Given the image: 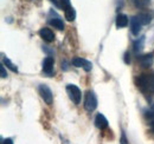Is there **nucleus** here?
<instances>
[{
    "label": "nucleus",
    "instance_id": "nucleus-11",
    "mask_svg": "<svg viewBox=\"0 0 154 144\" xmlns=\"http://www.w3.org/2000/svg\"><path fill=\"white\" fill-rule=\"evenodd\" d=\"M128 22H129V20H128V17L126 16V14H119L117 17H116V27L117 28H123V27H126L127 25H128Z\"/></svg>",
    "mask_w": 154,
    "mask_h": 144
},
{
    "label": "nucleus",
    "instance_id": "nucleus-5",
    "mask_svg": "<svg viewBox=\"0 0 154 144\" xmlns=\"http://www.w3.org/2000/svg\"><path fill=\"white\" fill-rule=\"evenodd\" d=\"M72 65L76 66V68H82L87 72L91 71V69H93V64L89 60H87L84 58H81V57H76V58L72 59Z\"/></svg>",
    "mask_w": 154,
    "mask_h": 144
},
{
    "label": "nucleus",
    "instance_id": "nucleus-6",
    "mask_svg": "<svg viewBox=\"0 0 154 144\" xmlns=\"http://www.w3.org/2000/svg\"><path fill=\"white\" fill-rule=\"evenodd\" d=\"M54 64H55V60L51 56H48L43 62V72L49 77H51L54 73Z\"/></svg>",
    "mask_w": 154,
    "mask_h": 144
},
{
    "label": "nucleus",
    "instance_id": "nucleus-7",
    "mask_svg": "<svg viewBox=\"0 0 154 144\" xmlns=\"http://www.w3.org/2000/svg\"><path fill=\"white\" fill-rule=\"evenodd\" d=\"M129 27H131V31L134 36H137L139 32L141 31V27H142V24L140 22V20L137 19V17L135 16L133 18H131L129 20Z\"/></svg>",
    "mask_w": 154,
    "mask_h": 144
},
{
    "label": "nucleus",
    "instance_id": "nucleus-19",
    "mask_svg": "<svg viewBox=\"0 0 154 144\" xmlns=\"http://www.w3.org/2000/svg\"><path fill=\"white\" fill-rule=\"evenodd\" d=\"M59 1H60V7H62L63 10H66L68 7H70V6H71L70 0H59Z\"/></svg>",
    "mask_w": 154,
    "mask_h": 144
},
{
    "label": "nucleus",
    "instance_id": "nucleus-23",
    "mask_svg": "<svg viewBox=\"0 0 154 144\" xmlns=\"http://www.w3.org/2000/svg\"><path fill=\"white\" fill-rule=\"evenodd\" d=\"M1 144H13V142H12L11 138H6V140H2Z\"/></svg>",
    "mask_w": 154,
    "mask_h": 144
},
{
    "label": "nucleus",
    "instance_id": "nucleus-21",
    "mask_svg": "<svg viewBox=\"0 0 154 144\" xmlns=\"http://www.w3.org/2000/svg\"><path fill=\"white\" fill-rule=\"evenodd\" d=\"M120 144H129L128 143V141H127V137H126V135H125V134H122V136H121Z\"/></svg>",
    "mask_w": 154,
    "mask_h": 144
},
{
    "label": "nucleus",
    "instance_id": "nucleus-17",
    "mask_svg": "<svg viewBox=\"0 0 154 144\" xmlns=\"http://www.w3.org/2000/svg\"><path fill=\"white\" fill-rule=\"evenodd\" d=\"M132 1L135 5V7H137V8H143V7L148 6V4H149V0H132Z\"/></svg>",
    "mask_w": 154,
    "mask_h": 144
},
{
    "label": "nucleus",
    "instance_id": "nucleus-2",
    "mask_svg": "<svg viewBox=\"0 0 154 144\" xmlns=\"http://www.w3.org/2000/svg\"><path fill=\"white\" fill-rule=\"evenodd\" d=\"M84 108L87 111L91 112L97 108V97L93 91H88L85 93V98H84Z\"/></svg>",
    "mask_w": 154,
    "mask_h": 144
},
{
    "label": "nucleus",
    "instance_id": "nucleus-4",
    "mask_svg": "<svg viewBox=\"0 0 154 144\" xmlns=\"http://www.w3.org/2000/svg\"><path fill=\"white\" fill-rule=\"evenodd\" d=\"M38 91H39L40 97L43 98V100H44L46 104L51 105V104H52V100H54V94H52V91H51V89H50L48 85L42 84V85H39Z\"/></svg>",
    "mask_w": 154,
    "mask_h": 144
},
{
    "label": "nucleus",
    "instance_id": "nucleus-1",
    "mask_svg": "<svg viewBox=\"0 0 154 144\" xmlns=\"http://www.w3.org/2000/svg\"><path fill=\"white\" fill-rule=\"evenodd\" d=\"M136 85L141 92L145 94H153L154 93V74L143 73L136 78Z\"/></svg>",
    "mask_w": 154,
    "mask_h": 144
},
{
    "label": "nucleus",
    "instance_id": "nucleus-22",
    "mask_svg": "<svg viewBox=\"0 0 154 144\" xmlns=\"http://www.w3.org/2000/svg\"><path fill=\"white\" fill-rule=\"evenodd\" d=\"M125 63H126V64H129V63H131V56H129L128 52L125 53Z\"/></svg>",
    "mask_w": 154,
    "mask_h": 144
},
{
    "label": "nucleus",
    "instance_id": "nucleus-16",
    "mask_svg": "<svg viewBox=\"0 0 154 144\" xmlns=\"http://www.w3.org/2000/svg\"><path fill=\"white\" fill-rule=\"evenodd\" d=\"M2 64H4V65H6V66H7V68H8V69H10L12 72H16V73L18 72L17 66H16V65H14V64H13V63H12V62L8 59V58L4 57V62H2Z\"/></svg>",
    "mask_w": 154,
    "mask_h": 144
},
{
    "label": "nucleus",
    "instance_id": "nucleus-3",
    "mask_svg": "<svg viewBox=\"0 0 154 144\" xmlns=\"http://www.w3.org/2000/svg\"><path fill=\"white\" fill-rule=\"evenodd\" d=\"M66 92L69 94V98L75 103V104H79L81 103V98H82V93L81 90L74 84H68L66 85Z\"/></svg>",
    "mask_w": 154,
    "mask_h": 144
},
{
    "label": "nucleus",
    "instance_id": "nucleus-24",
    "mask_svg": "<svg viewBox=\"0 0 154 144\" xmlns=\"http://www.w3.org/2000/svg\"><path fill=\"white\" fill-rule=\"evenodd\" d=\"M50 1H51L56 7H60V1H59V0H50Z\"/></svg>",
    "mask_w": 154,
    "mask_h": 144
},
{
    "label": "nucleus",
    "instance_id": "nucleus-15",
    "mask_svg": "<svg viewBox=\"0 0 154 144\" xmlns=\"http://www.w3.org/2000/svg\"><path fill=\"white\" fill-rule=\"evenodd\" d=\"M143 43H145V37H141L140 39H137L134 43V51L137 52H141V50L143 49Z\"/></svg>",
    "mask_w": 154,
    "mask_h": 144
},
{
    "label": "nucleus",
    "instance_id": "nucleus-18",
    "mask_svg": "<svg viewBox=\"0 0 154 144\" xmlns=\"http://www.w3.org/2000/svg\"><path fill=\"white\" fill-rule=\"evenodd\" d=\"M147 119L149 122V125L154 128V106L147 112Z\"/></svg>",
    "mask_w": 154,
    "mask_h": 144
},
{
    "label": "nucleus",
    "instance_id": "nucleus-9",
    "mask_svg": "<svg viewBox=\"0 0 154 144\" xmlns=\"http://www.w3.org/2000/svg\"><path fill=\"white\" fill-rule=\"evenodd\" d=\"M137 60L140 62V64L143 68H148L153 63V54L149 53V54H145V56H140V57H137Z\"/></svg>",
    "mask_w": 154,
    "mask_h": 144
},
{
    "label": "nucleus",
    "instance_id": "nucleus-12",
    "mask_svg": "<svg viewBox=\"0 0 154 144\" xmlns=\"http://www.w3.org/2000/svg\"><path fill=\"white\" fill-rule=\"evenodd\" d=\"M49 22H50V25H51V26H54L55 28H57V30H59V31L64 30V22H63V20L59 18V17L51 18Z\"/></svg>",
    "mask_w": 154,
    "mask_h": 144
},
{
    "label": "nucleus",
    "instance_id": "nucleus-14",
    "mask_svg": "<svg viewBox=\"0 0 154 144\" xmlns=\"http://www.w3.org/2000/svg\"><path fill=\"white\" fill-rule=\"evenodd\" d=\"M136 17L140 20V22L142 24V26H143V25H148V24L151 22V20H152L151 14H148V13H140V14L136 16Z\"/></svg>",
    "mask_w": 154,
    "mask_h": 144
},
{
    "label": "nucleus",
    "instance_id": "nucleus-8",
    "mask_svg": "<svg viewBox=\"0 0 154 144\" xmlns=\"http://www.w3.org/2000/svg\"><path fill=\"white\" fill-rule=\"evenodd\" d=\"M39 36H40L42 39H44V40L48 41V43H51V41L55 40V33H54L50 28H48V27H43V28H40V31H39Z\"/></svg>",
    "mask_w": 154,
    "mask_h": 144
},
{
    "label": "nucleus",
    "instance_id": "nucleus-10",
    "mask_svg": "<svg viewBox=\"0 0 154 144\" xmlns=\"http://www.w3.org/2000/svg\"><path fill=\"white\" fill-rule=\"evenodd\" d=\"M95 125H96V128L101 129V130H103V129H106L108 126V121L102 113H98L95 117Z\"/></svg>",
    "mask_w": 154,
    "mask_h": 144
},
{
    "label": "nucleus",
    "instance_id": "nucleus-13",
    "mask_svg": "<svg viewBox=\"0 0 154 144\" xmlns=\"http://www.w3.org/2000/svg\"><path fill=\"white\" fill-rule=\"evenodd\" d=\"M64 14H65V18L68 19L69 21H74L75 18H76V12H75L72 6H70L66 10H64Z\"/></svg>",
    "mask_w": 154,
    "mask_h": 144
},
{
    "label": "nucleus",
    "instance_id": "nucleus-20",
    "mask_svg": "<svg viewBox=\"0 0 154 144\" xmlns=\"http://www.w3.org/2000/svg\"><path fill=\"white\" fill-rule=\"evenodd\" d=\"M0 76H1V78H6V77H7V72H6V70H5L4 64L0 65Z\"/></svg>",
    "mask_w": 154,
    "mask_h": 144
}]
</instances>
